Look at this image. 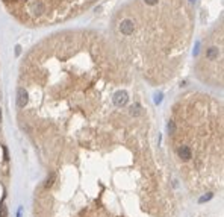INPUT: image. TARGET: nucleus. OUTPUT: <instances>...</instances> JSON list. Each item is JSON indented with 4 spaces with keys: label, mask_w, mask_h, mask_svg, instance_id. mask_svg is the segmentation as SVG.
Segmentation results:
<instances>
[{
    "label": "nucleus",
    "mask_w": 224,
    "mask_h": 217,
    "mask_svg": "<svg viewBox=\"0 0 224 217\" xmlns=\"http://www.w3.org/2000/svg\"><path fill=\"white\" fill-rule=\"evenodd\" d=\"M212 198H214V194H212V193H207V194L201 196V198L198 199V203H205V202H207V200H211Z\"/></svg>",
    "instance_id": "0eeeda50"
},
{
    "label": "nucleus",
    "mask_w": 224,
    "mask_h": 217,
    "mask_svg": "<svg viewBox=\"0 0 224 217\" xmlns=\"http://www.w3.org/2000/svg\"><path fill=\"white\" fill-rule=\"evenodd\" d=\"M29 102V94H27V91L24 90V87H18L17 90V106L20 109H23L24 106L27 105Z\"/></svg>",
    "instance_id": "39448f33"
},
{
    "label": "nucleus",
    "mask_w": 224,
    "mask_h": 217,
    "mask_svg": "<svg viewBox=\"0 0 224 217\" xmlns=\"http://www.w3.org/2000/svg\"><path fill=\"white\" fill-rule=\"evenodd\" d=\"M130 115H133V117H138V115H141L142 114V108H141V105L139 103H135L130 106Z\"/></svg>",
    "instance_id": "423d86ee"
},
{
    "label": "nucleus",
    "mask_w": 224,
    "mask_h": 217,
    "mask_svg": "<svg viewBox=\"0 0 224 217\" xmlns=\"http://www.w3.org/2000/svg\"><path fill=\"white\" fill-rule=\"evenodd\" d=\"M0 217H8V208L5 203H0Z\"/></svg>",
    "instance_id": "1a4fd4ad"
},
{
    "label": "nucleus",
    "mask_w": 224,
    "mask_h": 217,
    "mask_svg": "<svg viewBox=\"0 0 224 217\" xmlns=\"http://www.w3.org/2000/svg\"><path fill=\"white\" fill-rule=\"evenodd\" d=\"M127 100H129V94H127V91H124V90H118L115 94L112 96V102H114V105H115L117 108L124 106V105L127 103Z\"/></svg>",
    "instance_id": "7ed1b4c3"
},
{
    "label": "nucleus",
    "mask_w": 224,
    "mask_h": 217,
    "mask_svg": "<svg viewBox=\"0 0 224 217\" xmlns=\"http://www.w3.org/2000/svg\"><path fill=\"white\" fill-rule=\"evenodd\" d=\"M198 70L203 75H212L221 82L223 78V26H216L206 40V46L201 49Z\"/></svg>",
    "instance_id": "f03ea898"
},
{
    "label": "nucleus",
    "mask_w": 224,
    "mask_h": 217,
    "mask_svg": "<svg viewBox=\"0 0 224 217\" xmlns=\"http://www.w3.org/2000/svg\"><path fill=\"white\" fill-rule=\"evenodd\" d=\"M55 178H56V175H55V173H52V175H50V176L47 178V182H45V185H44V187H45V188L52 187V185H53V182H55Z\"/></svg>",
    "instance_id": "6e6552de"
},
{
    "label": "nucleus",
    "mask_w": 224,
    "mask_h": 217,
    "mask_svg": "<svg viewBox=\"0 0 224 217\" xmlns=\"http://www.w3.org/2000/svg\"><path fill=\"white\" fill-rule=\"evenodd\" d=\"M192 12L186 0H132L114 17V36L147 55L174 58L185 52L192 34Z\"/></svg>",
    "instance_id": "f257e3e1"
},
{
    "label": "nucleus",
    "mask_w": 224,
    "mask_h": 217,
    "mask_svg": "<svg viewBox=\"0 0 224 217\" xmlns=\"http://www.w3.org/2000/svg\"><path fill=\"white\" fill-rule=\"evenodd\" d=\"M176 152H177V156L180 158L182 161H189L191 158H192V149L188 147V144H180V146H177Z\"/></svg>",
    "instance_id": "20e7f679"
}]
</instances>
